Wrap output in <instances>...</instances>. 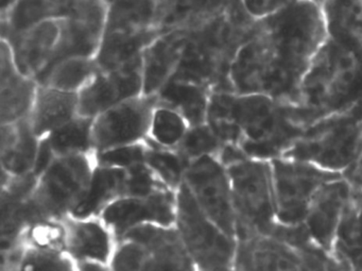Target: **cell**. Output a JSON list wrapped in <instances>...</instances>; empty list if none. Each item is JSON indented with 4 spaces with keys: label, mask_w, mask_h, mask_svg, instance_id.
<instances>
[{
    "label": "cell",
    "mask_w": 362,
    "mask_h": 271,
    "mask_svg": "<svg viewBox=\"0 0 362 271\" xmlns=\"http://www.w3.org/2000/svg\"><path fill=\"white\" fill-rule=\"evenodd\" d=\"M326 39L321 7L296 0L279 13L256 22L230 63V90L266 95L296 107L303 78Z\"/></svg>",
    "instance_id": "obj_1"
},
{
    "label": "cell",
    "mask_w": 362,
    "mask_h": 271,
    "mask_svg": "<svg viewBox=\"0 0 362 271\" xmlns=\"http://www.w3.org/2000/svg\"><path fill=\"white\" fill-rule=\"evenodd\" d=\"M206 122L223 145L266 161L283 156L305 130L293 105L266 95L226 91L211 92Z\"/></svg>",
    "instance_id": "obj_2"
},
{
    "label": "cell",
    "mask_w": 362,
    "mask_h": 271,
    "mask_svg": "<svg viewBox=\"0 0 362 271\" xmlns=\"http://www.w3.org/2000/svg\"><path fill=\"white\" fill-rule=\"evenodd\" d=\"M362 101V52L327 38L311 61L294 107L298 122L309 125Z\"/></svg>",
    "instance_id": "obj_3"
},
{
    "label": "cell",
    "mask_w": 362,
    "mask_h": 271,
    "mask_svg": "<svg viewBox=\"0 0 362 271\" xmlns=\"http://www.w3.org/2000/svg\"><path fill=\"white\" fill-rule=\"evenodd\" d=\"M362 150V101L305 128L281 158H296L344 173Z\"/></svg>",
    "instance_id": "obj_4"
},
{
    "label": "cell",
    "mask_w": 362,
    "mask_h": 271,
    "mask_svg": "<svg viewBox=\"0 0 362 271\" xmlns=\"http://www.w3.org/2000/svg\"><path fill=\"white\" fill-rule=\"evenodd\" d=\"M236 216V237L270 235L277 224L271 161L243 156L226 166Z\"/></svg>",
    "instance_id": "obj_5"
},
{
    "label": "cell",
    "mask_w": 362,
    "mask_h": 271,
    "mask_svg": "<svg viewBox=\"0 0 362 271\" xmlns=\"http://www.w3.org/2000/svg\"><path fill=\"white\" fill-rule=\"evenodd\" d=\"M95 166V154L52 158L37 175L28 199L40 221L71 215L86 194Z\"/></svg>",
    "instance_id": "obj_6"
},
{
    "label": "cell",
    "mask_w": 362,
    "mask_h": 271,
    "mask_svg": "<svg viewBox=\"0 0 362 271\" xmlns=\"http://www.w3.org/2000/svg\"><path fill=\"white\" fill-rule=\"evenodd\" d=\"M114 271H197L175 226H139L118 239Z\"/></svg>",
    "instance_id": "obj_7"
},
{
    "label": "cell",
    "mask_w": 362,
    "mask_h": 271,
    "mask_svg": "<svg viewBox=\"0 0 362 271\" xmlns=\"http://www.w3.org/2000/svg\"><path fill=\"white\" fill-rule=\"evenodd\" d=\"M175 228L197 271L234 267L236 238L200 209L184 183L177 190Z\"/></svg>",
    "instance_id": "obj_8"
},
{
    "label": "cell",
    "mask_w": 362,
    "mask_h": 271,
    "mask_svg": "<svg viewBox=\"0 0 362 271\" xmlns=\"http://www.w3.org/2000/svg\"><path fill=\"white\" fill-rule=\"evenodd\" d=\"M277 224L294 226L302 224L311 201L320 190L342 173L326 171L296 158L271 161Z\"/></svg>",
    "instance_id": "obj_9"
},
{
    "label": "cell",
    "mask_w": 362,
    "mask_h": 271,
    "mask_svg": "<svg viewBox=\"0 0 362 271\" xmlns=\"http://www.w3.org/2000/svg\"><path fill=\"white\" fill-rule=\"evenodd\" d=\"M184 185L200 209L224 232L236 238L232 186L226 165L217 156H205L188 164Z\"/></svg>",
    "instance_id": "obj_10"
},
{
    "label": "cell",
    "mask_w": 362,
    "mask_h": 271,
    "mask_svg": "<svg viewBox=\"0 0 362 271\" xmlns=\"http://www.w3.org/2000/svg\"><path fill=\"white\" fill-rule=\"evenodd\" d=\"M107 7L105 0H75L65 18H61V33L54 58L43 77L54 65L69 58H96L107 30Z\"/></svg>",
    "instance_id": "obj_11"
},
{
    "label": "cell",
    "mask_w": 362,
    "mask_h": 271,
    "mask_svg": "<svg viewBox=\"0 0 362 271\" xmlns=\"http://www.w3.org/2000/svg\"><path fill=\"white\" fill-rule=\"evenodd\" d=\"M156 105V95H141L95 117L93 122L95 154L147 141Z\"/></svg>",
    "instance_id": "obj_12"
},
{
    "label": "cell",
    "mask_w": 362,
    "mask_h": 271,
    "mask_svg": "<svg viewBox=\"0 0 362 271\" xmlns=\"http://www.w3.org/2000/svg\"><path fill=\"white\" fill-rule=\"evenodd\" d=\"M177 192L163 190L148 196H124L112 203L100 217L116 238L139 226H175Z\"/></svg>",
    "instance_id": "obj_13"
},
{
    "label": "cell",
    "mask_w": 362,
    "mask_h": 271,
    "mask_svg": "<svg viewBox=\"0 0 362 271\" xmlns=\"http://www.w3.org/2000/svg\"><path fill=\"white\" fill-rule=\"evenodd\" d=\"M144 95L143 59L119 69L99 71L78 94L79 115L93 118L111 108Z\"/></svg>",
    "instance_id": "obj_14"
},
{
    "label": "cell",
    "mask_w": 362,
    "mask_h": 271,
    "mask_svg": "<svg viewBox=\"0 0 362 271\" xmlns=\"http://www.w3.org/2000/svg\"><path fill=\"white\" fill-rule=\"evenodd\" d=\"M236 241L237 270L317 271L303 252L272 235H243Z\"/></svg>",
    "instance_id": "obj_15"
},
{
    "label": "cell",
    "mask_w": 362,
    "mask_h": 271,
    "mask_svg": "<svg viewBox=\"0 0 362 271\" xmlns=\"http://www.w3.org/2000/svg\"><path fill=\"white\" fill-rule=\"evenodd\" d=\"M351 192L353 186L344 175L328 182L311 201L300 224L311 241L329 253Z\"/></svg>",
    "instance_id": "obj_16"
},
{
    "label": "cell",
    "mask_w": 362,
    "mask_h": 271,
    "mask_svg": "<svg viewBox=\"0 0 362 271\" xmlns=\"http://www.w3.org/2000/svg\"><path fill=\"white\" fill-rule=\"evenodd\" d=\"M64 250L76 263L110 264L117 238L101 217L62 218Z\"/></svg>",
    "instance_id": "obj_17"
},
{
    "label": "cell",
    "mask_w": 362,
    "mask_h": 271,
    "mask_svg": "<svg viewBox=\"0 0 362 271\" xmlns=\"http://www.w3.org/2000/svg\"><path fill=\"white\" fill-rule=\"evenodd\" d=\"M61 33V18L42 23L24 33L1 38L11 50L21 73L37 79L54 58Z\"/></svg>",
    "instance_id": "obj_18"
},
{
    "label": "cell",
    "mask_w": 362,
    "mask_h": 271,
    "mask_svg": "<svg viewBox=\"0 0 362 271\" xmlns=\"http://www.w3.org/2000/svg\"><path fill=\"white\" fill-rule=\"evenodd\" d=\"M39 83L18 71L7 42L0 50V122L11 124L30 116Z\"/></svg>",
    "instance_id": "obj_19"
},
{
    "label": "cell",
    "mask_w": 362,
    "mask_h": 271,
    "mask_svg": "<svg viewBox=\"0 0 362 271\" xmlns=\"http://www.w3.org/2000/svg\"><path fill=\"white\" fill-rule=\"evenodd\" d=\"M186 29L162 33L143 52L144 95H156L179 69L185 50Z\"/></svg>",
    "instance_id": "obj_20"
},
{
    "label": "cell",
    "mask_w": 362,
    "mask_h": 271,
    "mask_svg": "<svg viewBox=\"0 0 362 271\" xmlns=\"http://www.w3.org/2000/svg\"><path fill=\"white\" fill-rule=\"evenodd\" d=\"M42 139L35 134L29 117L1 125V171L10 177L35 173Z\"/></svg>",
    "instance_id": "obj_21"
},
{
    "label": "cell",
    "mask_w": 362,
    "mask_h": 271,
    "mask_svg": "<svg viewBox=\"0 0 362 271\" xmlns=\"http://www.w3.org/2000/svg\"><path fill=\"white\" fill-rule=\"evenodd\" d=\"M79 116V96L39 84L29 120L41 139Z\"/></svg>",
    "instance_id": "obj_22"
},
{
    "label": "cell",
    "mask_w": 362,
    "mask_h": 271,
    "mask_svg": "<svg viewBox=\"0 0 362 271\" xmlns=\"http://www.w3.org/2000/svg\"><path fill=\"white\" fill-rule=\"evenodd\" d=\"M162 33L160 28L141 30L105 31L96 56L100 71H110L124 67L143 56L146 48Z\"/></svg>",
    "instance_id": "obj_23"
},
{
    "label": "cell",
    "mask_w": 362,
    "mask_h": 271,
    "mask_svg": "<svg viewBox=\"0 0 362 271\" xmlns=\"http://www.w3.org/2000/svg\"><path fill=\"white\" fill-rule=\"evenodd\" d=\"M124 196H127V169L96 163L86 194L71 215L100 217L107 207Z\"/></svg>",
    "instance_id": "obj_24"
},
{
    "label": "cell",
    "mask_w": 362,
    "mask_h": 271,
    "mask_svg": "<svg viewBox=\"0 0 362 271\" xmlns=\"http://www.w3.org/2000/svg\"><path fill=\"white\" fill-rule=\"evenodd\" d=\"M211 92L209 86L173 78L156 94V98L158 105L179 112L194 127L206 122Z\"/></svg>",
    "instance_id": "obj_25"
},
{
    "label": "cell",
    "mask_w": 362,
    "mask_h": 271,
    "mask_svg": "<svg viewBox=\"0 0 362 271\" xmlns=\"http://www.w3.org/2000/svg\"><path fill=\"white\" fill-rule=\"evenodd\" d=\"M321 9L327 38L362 52V0H326Z\"/></svg>",
    "instance_id": "obj_26"
},
{
    "label": "cell",
    "mask_w": 362,
    "mask_h": 271,
    "mask_svg": "<svg viewBox=\"0 0 362 271\" xmlns=\"http://www.w3.org/2000/svg\"><path fill=\"white\" fill-rule=\"evenodd\" d=\"M330 253L362 271V188H354Z\"/></svg>",
    "instance_id": "obj_27"
},
{
    "label": "cell",
    "mask_w": 362,
    "mask_h": 271,
    "mask_svg": "<svg viewBox=\"0 0 362 271\" xmlns=\"http://www.w3.org/2000/svg\"><path fill=\"white\" fill-rule=\"evenodd\" d=\"M107 7L105 31L158 28L160 0H105Z\"/></svg>",
    "instance_id": "obj_28"
},
{
    "label": "cell",
    "mask_w": 362,
    "mask_h": 271,
    "mask_svg": "<svg viewBox=\"0 0 362 271\" xmlns=\"http://www.w3.org/2000/svg\"><path fill=\"white\" fill-rule=\"evenodd\" d=\"M62 18L64 13L54 0H16L9 9L1 12V38Z\"/></svg>",
    "instance_id": "obj_29"
},
{
    "label": "cell",
    "mask_w": 362,
    "mask_h": 271,
    "mask_svg": "<svg viewBox=\"0 0 362 271\" xmlns=\"http://www.w3.org/2000/svg\"><path fill=\"white\" fill-rule=\"evenodd\" d=\"M93 118L79 115L42 139L52 158L95 154Z\"/></svg>",
    "instance_id": "obj_30"
},
{
    "label": "cell",
    "mask_w": 362,
    "mask_h": 271,
    "mask_svg": "<svg viewBox=\"0 0 362 271\" xmlns=\"http://www.w3.org/2000/svg\"><path fill=\"white\" fill-rule=\"evenodd\" d=\"M99 71L100 69L95 58H69L54 65L37 80V83L79 94Z\"/></svg>",
    "instance_id": "obj_31"
},
{
    "label": "cell",
    "mask_w": 362,
    "mask_h": 271,
    "mask_svg": "<svg viewBox=\"0 0 362 271\" xmlns=\"http://www.w3.org/2000/svg\"><path fill=\"white\" fill-rule=\"evenodd\" d=\"M187 120L175 110L156 105L152 114L148 141L158 147L177 149L189 130Z\"/></svg>",
    "instance_id": "obj_32"
},
{
    "label": "cell",
    "mask_w": 362,
    "mask_h": 271,
    "mask_svg": "<svg viewBox=\"0 0 362 271\" xmlns=\"http://www.w3.org/2000/svg\"><path fill=\"white\" fill-rule=\"evenodd\" d=\"M146 164L169 188L177 192L184 183V175L189 163L177 149H166L153 145L147 139Z\"/></svg>",
    "instance_id": "obj_33"
},
{
    "label": "cell",
    "mask_w": 362,
    "mask_h": 271,
    "mask_svg": "<svg viewBox=\"0 0 362 271\" xmlns=\"http://www.w3.org/2000/svg\"><path fill=\"white\" fill-rule=\"evenodd\" d=\"M76 266L64 250L25 243L18 271H76Z\"/></svg>",
    "instance_id": "obj_34"
},
{
    "label": "cell",
    "mask_w": 362,
    "mask_h": 271,
    "mask_svg": "<svg viewBox=\"0 0 362 271\" xmlns=\"http://www.w3.org/2000/svg\"><path fill=\"white\" fill-rule=\"evenodd\" d=\"M223 144L211 130L207 122L199 126L190 127L187 134L177 147L188 163L205 156H218Z\"/></svg>",
    "instance_id": "obj_35"
},
{
    "label": "cell",
    "mask_w": 362,
    "mask_h": 271,
    "mask_svg": "<svg viewBox=\"0 0 362 271\" xmlns=\"http://www.w3.org/2000/svg\"><path fill=\"white\" fill-rule=\"evenodd\" d=\"M147 141L134 145L122 146L107 151L95 154L96 163L105 166L129 169L135 165L146 162L147 156Z\"/></svg>",
    "instance_id": "obj_36"
},
{
    "label": "cell",
    "mask_w": 362,
    "mask_h": 271,
    "mask_svg": "<svg viewBox=\"0 0 362 271\" xmlns=\"http://www.w3.org/2000/svg\"><path fill=\"white\" fill-rule=\"evenodd\" d=\"M163 190L169 188L146 162L127 169V196H148Z\"/></svg>",
    "instance_id": "obj_37"
},
{
    "label": "cell",
    "mask_w": 362,
    "mask_h": 271,
    "mask_svg": "<svg viewBox=\"0 0 362 271\" xmlns=\"http://www.w3.org/2000/svg\"><path fill=\"white\" fill-rule=\"evenodd\" d=\"M296 0H241L243 8L252 20L262 21L279 13Z\"/></svg>",
    "instance_id": "obj_38"
},
{
    "label": "cell",
    "mask_w": 362,
    "mask_h": 271,
    "mask_svg": "<svg viewBox=\"0 0 362 271\" xmlns=\"http://www.w3.org/2000/svg\"><path fill=\"white\" fill-rule=\"evenodd\" d=\"M354 188H362V150L351 167L343 173Z\"/></svg>",
    "instance_id": "obj_39"
},
{
    "label": "cell",
    "mask_w": 362,
    "mask_h": 271,
    "mask_svg": "<svg viewBox=\"0 0 362 271\" xmlns=\"http://www.w3.org/2000/svg\"><path fill=\"white\" fill-rule=\"evenodd\" d=\"M76 271H114L111 264L103 263L86 262L78 263Z\"/></svg>",
    "instance_id": "obj_40"
},
{
    "label": "cell",
    "mask_w": 362,
    "mask_h": 271,
    "mask_svg": "<svg viewBox=\"0 0 362 271\" xmlns=\"http://www.w3.org/2000/svg\"><path fill=\"white\" fill-rule=\"evenodd\" d=\"M58 4L59 7L62 10L64 16H66L69 14V10H71V6H73L75 0H54Z\"/></svg>",
    "instance_id": "obj_41"
},
{
    "label": "cell",
    "mask_w": 362,
    "mask_h": 271,
    "mask_svg": "<svg viewBox=\"0 0 362 271\" xmlns=\"http://www.w3.org/2000/svg\"><path fill=\"white\" fill-rule=\"evenodd\" d=\"M16 1V0H1V9H0V11L5 12L6 10L9 9Z\"/></svg>",
    "instance_id": "obj_42"
},
{
    "label": "cell",
    "mask_w": 362,
    "mask_h": 271,
    "mask_svg": "<svg viewBox=\"0 0 362 271\" xmlns=\"http://www.w3.org/2000/svg\"><path fill=\"white\" fill-rule=\"evenodd\" d=\"M306 1H309V3H313L315 4V5L319 6V7H322L326 0H306Z\"/></svg>",
    "instance_id": "obj_43"
},
{
    "label": "cell",
    "mask_w": 362,
    "mask_h": 271,
    "mask_svg": "<svg viewBox=\"0 0 362 271\" xmlns=\"http://www.w3.org/2000/svg\"><path fill=\"white\" fill-rule=\"evenodd\" d=\"M209 271H239L237 270L234 267H230V268H224V269H217V270H209Z\"/></svg>",
    "instance_id": "obj_44"
}]
</instances>
